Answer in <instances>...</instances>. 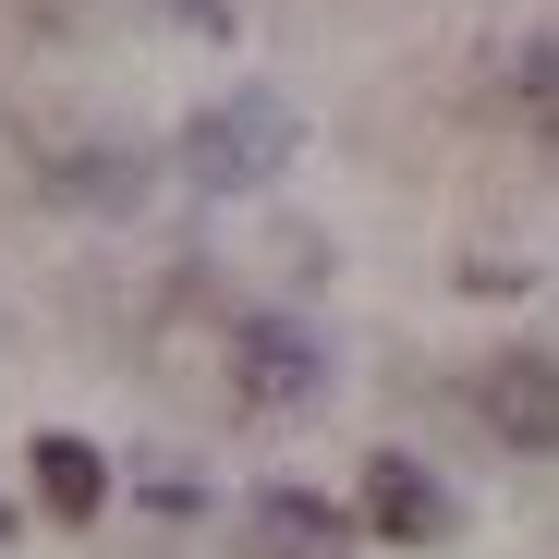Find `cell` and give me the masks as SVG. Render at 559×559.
I'll return each mask as SVG.
<instances>
[{
	"mask_svg": "<svg viewBox=\"0 0 559 559\" xmlns=\"http://www.w3.org/2000/svg\"><path fill=\"white\" fill-rule=\"evenodd\" d=\"M475 414L511 438V450H559V365L547 353H499L475 378Z\"/></svg>",
	"mask_w": 559,
	"mask_h": 559,
	"instance_id": "2",
	"label": "cell"
},
{
	"mask_svg": "<svg viewBox=\"0 0 559 559\" xmlns=\"http://www.w3.org/2000/svg\"><path fill=\"white\" fill-rule=\"evenodd\" d=\"M182 170H195L207 195H255L267 170H293V110L255 98V85L219 98V110H195V122H182Z\"/></svg>",
	"mask_w": 559,
	"mask_h": 559,
	"instance_id": "1",
	"label": "cell"
},
{
	"mask_svg": "<svg viewBox=\"0 0 559 559\" xmlns=\"http://www.w3.org/2000/svg\"><path fill=\"white\" fill-rule=\"evenodd\" d=\"M231 353H243V402H267V414H280V402H317V341H305L293 317H243Z\"/></svg>",
	"mask_w": 559,
	"mask_h": 559,
	"instance_id": "4",
	"label": "cell"
},
{
	"mask_svg": "<svg viewBox=\"0 0 559 559\" xmlns=\"http://www.w3.org/2000/svg\"><path fill=\"white\" fill-rule=\"evenodd\" d=\"M511 98H523V122H535V134H559V49H523Z\"/></svg>",
	"mask_w": 559,
	"mask_h": 559,
	"instance_id": "7",
	"label": "cell"
},
{
	"mask_svg": "<svg viewBox=\"0 0 559 559\" xmlns=\"http://www.w3.org/2000/svg\"><path fill=\"white\" fill-rule=\"evenodd\" d=\"M255 535H267V547L329 559V547H341V511H329V499H305V487H267V499H255Z\"/></svg>",
	"mask_w": 559,
	"mask_h": 559,
	"instance_id": "6",
	"label": "cell"
},
{
	"mask_svg": "<svg viewBox=\"0 0 559 559\" xmlns=\"http://www.w3.org/2000/svg\"><path fill=\"white\" fill-rule=\"evenodd\" d=\"M0 547H13V499H0Z\"/></svg>",
	"mask_w": 559,
	"mask_h": 559,
	"instance_id": "10",
	"label": "cell"
},
{
	"mask_svg": "<svg viewBox=\"0 0 559 559\" xmlns=\"http://www.w3.org/2000/svg\"><path fill=\"white\" fill-rule=\"evenodd\" d=\"M170 13H182V25H207V37H219V25H231V0H170Z\"/></svg>",
	"mask_w": 559,
	"mask_h": 559,
	"instance_id": "9",
	"label": "cell"
},
{
	"mask_svg": "<svg viewBox=\"0 0 559 559\" xmlns=\"http://www.w3.org/2000/svg\"><path fill=\"white\" fill-rule=\"evenodd\" d=\"M61 195H73V207H85V195H98V207H122V195H134V170H122L110 146H98V158H61Z\"/></svg>",
	"mask_w": 559,
	"mask_h": 559,
	"instance_id": "8",
	"label": "cell"
},
{
	"mask_svg": "<svg viewBox=\"0 0 559 559\" xmlns=\"http://www.w3.org/2000/svg\"><path fill=\"white\" fill-rule=\"evenodd\" d=\"M365 523H378L390 547H438L450 535V487L426 475V462L390 450V462H365Z\"/></svg>",
	"mask_w": 559,
	"mask_h": 559,
	"instance_id": "3",
	"label": "cell"
},
{
	"mask_svg": "<svg viewBox=\"0 0 559 559\" xmlns=\"http://www.w3.org/2000/svg\"><path fill=\"white\" fill-rule=\"evenodd\" d=\"M25 462H37V499H49L61 523H98V499H110V462L85 450V438H61V426H49Z\"/></svg>",
	"mask_w": 559,
	"mask_h": 559,
	"instance_id": "5",
	"label": "cell"
}]
</instances>
